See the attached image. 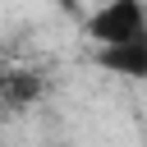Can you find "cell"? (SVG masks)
Masks as SVG:
<instances>
[{
    "label": "cell",
    "instance_id": "1",
    "mask_svg": "<svg viewBox=\"0 0 147 147\" xmlns=\"http://www.w3.org/2000/svg\"><path fill=\"white\" fill-rule=\"evenodd\" d=\"M87 37H92L96 51H115V46L142 41V37H147V5H138V0L96 5V9L87 14Z\"/></svg>",
    "mask_w": 147,
    "mask_h": 147
},
{
    "label": "cell",
    "instance_id": "2",
    "mask_svg": "<svg viewBox=\"0 0 147 147\" xmlns=\"http://www.w3.org/2000/svg\"><path fill=\"white\" fill-rule=\"evenodd\" d=\"M96 60H101L110 74L147 78V37H142V41H129V46H115V51H96Z\"/></svg>",
    "mask_w": 147,
    "mask_h": 147
}]
</instances>
